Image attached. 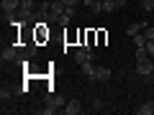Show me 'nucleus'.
<instances>
[{
	"label": "nucleus",
	"instance_id": "1",
	"mask_svg": "<svg viewBox=\"0 0 154 115\" xmlns=\"http://www.w3.org/2000/svg\"><path fill=\"white\" fill-rule=\"evenodd\" d=\"M64 105H67V102H64L62 95H49L46 102H44V108H41V113H57V110H62Z\"/></svg>",
	"mask_w": 154,
	"mask_h": 115
},
{
	"label": "nucleus",
	"instance_id": "2",
	"mask_svg": "<svg viewBox=\"0 0 154 115\" xmlns=\"http://www.w3.org/2000/svg\"><path fill=\"white\" fill-rule=\"evenodd\" d=\"M23 56V46H5L3 49V64L5 61H18Z\"/></svg>",
	"mask_w": 154,
	"mask_h": 115
},
{
	"label": "nucleus",
	"instance_id": "3",
	"mask_svg": "<svg viewBox=\"0 0 154 115\" xmlns=\"http://www.w3.org/2000/svg\"><path fill=\"white\" fill-rule=\"evenodd\" d=\"M93 59V49H88V46H80V49L75 51V61L77 64H85V61Z\"/></svg>",
	"mask_w": 154,
	"mask_h": 115
},
{
	"label": "nucleus",
	"instance_id": "4",
	"mask_svg": "<svg viewBox=\"0 0 154 115\" xmlns=\"http://www.w3.org/2000/svg\"><path fill=\"white\" fill-rule=\"evenodd\" d=\"M62 113H64V115H80V113H82V105H80V100H69V102L62 108Z\"/></svg>",
	"mask_w": 154,
	"mask_h": 115
},
{
	"label": "nucleus",
	"instance_id": "5",
	"mask_svg": "<svg viewBox=\"0 0 154 115\" xmlns=\"http://www.w3.org/2000/svg\"><path fill=\"white\" fill-rule=\"evenodd\" d=\"M110 74H113V72H110L108 66H95V77H93V82H108Z\"/></svg>",
	"mask_w": 154,
	"mask_h": 115
},
{
	"label": "nucleus",
	"instance_id": "6",
	"mask_svg": "<svg viewBox=\"0 0 154 115\" xmlns=\"http://www.w3.org/2000/svg\"><path fill=\"white\" fill-rule=\"evenodd\" d=\"M136 72L141 77H154L152 74V59H146V61H136Z\"/></svg>",
	"mask_w": 154,
	"mask_h": 115
},
{
	"label": "nucleus",
	"instance_id": "7",
	"mask_svg": "<svg viewBox=\"0 0 154 115\" xmlns=\"http://www.w3.org/2000/svg\"><path fill=\"white\" fill-rule=\"evenodd\" d=\"M0 5H3V10H8V13H16L18 8H21V0H3Z\"/></svg>",
	"mask_w": 154,
	"mask_h": 115
},
{
	"label": "nucleus",
	"instance_id": "8",
	"mask_svg": "<svg viewBox=\"0 0 154 115\" xmlns=\"http://www.w3.org/2000/svg\"><path fill=\"white\" fill-rule=\"evenodd\" d=\"M136 113H139V115H154V102L149 100V102L139 105V108H136Z\"/></svg>",
	"mask_w": 154,
	"mask_h": 115
},
{
	"label": "nucleus",
	"instance_id": "9",
	"mask_svg": "<svg viewBox=\"0 0 154 115\" xmlns=\"http://www.w3.org/2000/svg\"><path fill=\"white\" fill-rule=\"evenodd\" d=\"M146 26H149V23H131L126 33H128V36L134 38V36H136V33H141V31H144V28H146Z\"/></svg>",
	"mask_w": 154,
	"mask_h": 115
},
{
	"label": "nucleus",
	"instance_id": "10",
	"mask_svg": "<svg viewBox=\"0 0 154 115\" xmlns=\"http://www.w3.org/2000/svg\"><path fill=\"white\" fill-rule=\"evenodd\" d=\"M80 66H82V74L88 77V79H93V77H95V66H93V61H85V64H80Z\"/></svg>",
	"mask_w": 154,
	"mask_h": 115
},
{
	"label": "nucleus",
	"instance_id": "11",
	"mask_svg": "<svg viewBox=\"0 0 154 115\" xmlns=\"http://www.w3.org/2000/svg\"><path fill=\"white\" fill-rule=\"evenodd\" d=\"M146 59H152L149 51H146V46H136V61H146Z\"/></svg>",
	"mask_w": 154,
	"mask_h": 115
},
{
	"label": "nucleus",
	"instance_id": "12",
	"mask_svg": "<svg viewBox=\"0 0 154 115\" xmlns=\"http://www.w3.org/2000/svg\"><path fill=\"white\" fill-rule=\"evenodd\" d=\"M46 23H38V28H36V38L38 41H44V38H49V31H46Z\"/></svg>",
	"mask_w": 154,
	"mask_h": 115
},
{
	"label": "nucleus",
	"instance_id": "13",
	"mask_svg": "<svg viewBox=\"0 0 154 115\" xmlns=\"http://www.w3.org/2000/svg\"><path fill=\"white\" fill-rule=\"evenodd\" d=\"M113 10H118L116 0H103V13H113Z\"/></svg>",
	"mask_w": 154,
	"mask_h": 115
},
{
	"label": "nucleus",
	"instance_id": "14",
	"mask_svg": "<svg viewBox=\"0 0 154 115\" xmlns=\"http://www.w3.org/2000/svg\"><path fill=\"white\" fill-rule=\"evenodd\" d=\"M146 41H149V38L144 36V31H141V33H136V36H134V44H136V46H146Z\"/></svg>",
	"mask_w": 154,
	"mask_h": 115
},
{
	"label": "nucleus",
	"instance_id": "15",
	"mask_svg": "<svg viewBox=\"0 0 154 115\" xmlns=\"http://www.w3.org/2000/svg\"><path fill=\"white\" fill-rule=\"evenodd\" d=\"M23 54H26V56H33V54H36V44H33V41H31V44H26V46H23Z\"/></svg>",
	"mask_w": 154,
	"mask_h": 115
},
{
	"label": "nucleus",
	"instance_id": "16",
	"mask_svg": "<svg viewBox=\"0 0 154 115\" xmlns=\"http://www.w3.org/2000/svg\"><path fill=\"white\" fill-rule=\"evenodd\" d=\"M11 97H13V92H11L8 87H3V90H0V100H3V102H8Z\"/></svg>",
	"mask_w": 154,
	"mask_h": 115
},
{
	"label": "nucleus",
	"instance_id": "17",
	"mask_svg": "<svg viewBox=\"0 0 154 115\" xmlns=\"http://www.w3.org/2000/svg\"><path fill=\"white\" fill-rule=\"evenodd\" d=\"M3 23H16V13H8V10H3Z\"/></svg>",
	"mask_w": 154,
	"mask_h": 115
},
{
	"label": "nucleus",
	"instance_id": "18",
	"mask_svg": "<svg viewBox=\"0 0 154 115\" xmlns=\"http://www.w3.org/2000/svg\"><path fill=\"white\" fill-rule=\"evenodd\" d=\"M141 8L146 13H154V0H141Z\"/></svg>",
	"mask_w": 154,
	"mask_h": 115
},
{
	"label": "nucleus",
	"instance_id": "19",
	"mask_svg": "<svg viewBox=\"0 0 154 115\" xmlns=\"http://www.w3.org/2000/svg\"><path fill=\"white\" fill-rule=\"evenodd\" d=\"M93 110H95V113H98V110H103V100H100V97L93 100Z\"/></svg>",
	"mask_w": 154,
	"mask_h": 115
},
{
	"label": "nucleus",
	"instance_id": "20",
	"mask_svg": "<svg viewBox=\"0 0 154 115\" xmlns=\"http://www.w3.org/2000/svg\"><path fill=\"white\" fill-rule=\"evenodd\" d=\"M144 36H146V38H149V41H152V38H154V26H152V28H149V26H146V28H144Z\"/></svg>",
	"mask_w": 154,
	"mask_h": 115
},
{
	"label": "nucleus",
	"instance_id": "21",
	"mask_svg": "<svg viewBox=\"0 0 154 115\" xmlns=\"http://www.w3.org/2000/svg\"><path fill=\"white\" fill-rule=\"evenodd\" d=\"M146 51H149V56L154 59V38H152V41H146Z\"/></svg>",
	"mask_w": 154,
	"mask_h": 115
},
{
	"label": "nucleus",
	"instance_id": "22",
	"mask_svg": "<svg viewBox=\"0 0 154 115\" xmlns=\"http://www.w3.org/2000/svg\"><path fill=\"white\" fill-rule=\"evenodd\" d=\"M62 3H64V5H67V8H75V5H77V3H80V0H62Z\"/></svg>",
	"mask_w": 154,
	"mask_h": 115
},
{
	"label": "nucleus",
	"instance_id": "23",
	"mask_svg": "<svg viewBox=\"0 0 154 115\" xmlns=\"http://www.w3.org/2000/svg\"><path fill=\"white\" fill-rule=\"evenodd\" d=\"M126 3H128V0H116V5H118V8H126Z\"/></svg>",
	"mask_w": 154,
	"mask_h": 115
},
{
	"label": "nucleus",
	"instance_id": "24",
	"mask_svg": "<svg viewBox=\"0 0 154 115\" xmlns=\"http://www.w3.org/2000/svg\"><path fill=\"white\" fill-rule=\"evenodd\" d=\"M152 74H154V61H152Z\"/></svg>",
	"mask_w": 154,
	"mask_h": 115
}]
</instances>
